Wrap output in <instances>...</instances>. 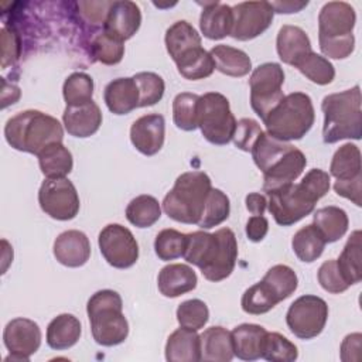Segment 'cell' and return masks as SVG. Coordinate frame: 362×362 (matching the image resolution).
Wrapping results in <instances>:
<instances>
[{
	"instance_id": "cell-1",
	"label": "cell",
	"mask_w": 362,
	"mask_h": 362,
	"mask_svg": "<svg viewBox=\"0 0 362 362\" xmlns=\"http://www.w3.org/2000/svg\"><path fill=\"white\" fill-rule=\"evenodd\" d=\"M197 266L209 281H221L230 276L238 259V242L232 229L221 228L215 233L195 230L187 233L182 256Z\"/></svg>"
},
{
	"instance_id": "cell-2",
	"label": "cell",
	"mask_w": 362,
	"mask_h": 362,
	"mask_svg": "<svg viewBox=\"0 0 362 362\" xmlns=\"http://www.w3.org/2000/svg\"><path fill=\"white\" fill-rule=\"evenodd\" d=\"M331 187V177L321 168L310 170L298 184H287L266 192L267 208L280 226H290L310 215Z\"/></svg>"
},
{
	"instance_id": "cell-3",
	"label": "cell",
	"mask_w": 362,
	"mask_h": 362,
	"mask_svg": "<svg viewBox=\"0 0 362 362\" xmlns=\"http://www.w3.org/2000/svg\"><path fill=\"white\" fill-rule=\"evenodd\" d=\"M4 136L13 148L38 156L47 146L62 143L64 130L54 116L28 109L7 120Z\"/></svg>"
},
{
	"instance_id": "cell-4",
	"label": "cell",
	"mask_w": 362,
	"mask_h": 362,
	"mask_svg": "<svg viewBox=\"0 0 362 362\" xmlns=\"http://www.w3.org/2000/svg\"><path fill=\"white\" fill-rule=\"evenodd\" d=\"M321 110L324 113V143L332 144L344 139H361L362 112L361 89L358 85L338 93L327 95L322 99Z\"/></svg>"
},
{
	"instance_id": "cell-5",
	"label": "cell",
	"mask_w": 362,
	"mask_h": 362,
	"mask_svg": "<svg viewBox=\"0 0 362 362\" xmlns=\"http://www.w3.org/2000/svg\"><path fill=\"white\" fill-rule=\"evenodd\" d=\"M356 23L354 7L346 1H328L318 14V42L321 52L334 59L349 57L355 48L352 34Z\"/></svg>"
},
{
	"instance_id": "cell-6",
	"label": "cell",
	"mask_w": 362,
	"mask_h": 362,
	"mask_svg": "<svg viewBox=\"0 0 362 362\" xmlns=\"http://www.w3.org/2000/svg\"><path fill=\"white\" fill-rule=\"evenodd\" d=\"M211 189V178L204 171L182 173L164 197L163 209L177 222L198 225Z\"/></svg>"
},
{
	"instance_id": "cell-7",
	"label": "cell",
	"mask_w": 362,
	"mask_h": 362,
	"mask_svg": "<svg viewBox=\"0 0 362 362\" xmlns=\"http://www.w3.org/2000/svg\"><path fill=\"white\" fill-rule=\"evenodd\" d=\"M92 337L96 344L115 346L129 335V322L123 314V301L113 290H99L86 305Z\"/></svg>"
},
{
	"instance_id": "cell-8",
	"label": "cell",
	"mask_w": 362,
	"mask_h": 362,
	"mask_svg": "<svg viewBox=\"0 0 362 362\" xmlns=\"http://www.w3.org/2000/svg\"><path fill=\"white\" fill-rule=\"evenodd\" d=\"M314 119L311 98L303 92H293L280 100L263 123L267 134L281 141H290L303 139L313 127Z\"/></svg>"
},
{
	"instance_id": "cell-9",
	"label": "cell",
	"mask_w": 362,
	"mask_h": 362,
	"mask_svg": "<svg viewBox=\"0 0 362 362\" xmlns=\"http://www.w3.org/2000/svg\"><path fill=\"white\" fill-rule=\"evenodd\" d=\"M197 124L209 143L216 146L228 144L236 127V119L228 98L219 92H206L199 96Z\"/></svg>"
},
{
	"instance_id": "cell-10",
	"label": "cell",
	"mask_w": 362,
	"mask_h": 362,
	"mask_svg": "<svg viewBox=\"0 0 362 362\" xmlns=\"http://www.w3.org/2000/svg\"><path fill=\"white\" fill-rule=\"evenodd\" d=\"M283 83L284 71L277 62H264L253 69L249 78L250 106L262 120L284 98L281 90Z\"/></svg>"
},
{
	"instance_id": "cell-11",
	"label": "cell",
	"mask_w": 362,
	"mask_h": 362,
	"mask_svg": "<svg viewBox=\"0 0 362 362\" xmlns=\"http://www.w3.org/2000/svg\"><path fill=\"white\" fill-rule=\"evenodd\" d=\"M328 320V305L325 300L314 294H305L291 303L286 314L288 329L300 339L318 337Z\"/></svg>"
},
{
	"instance_id": "cell-12",
	"label": "cell",
	"mask_w": 362,
	"mask_h": 362,
	"mask_svg": "<svg viewBox=\"0 0 362 362\" xmlns=\"http://www.w3.org/2000/svg\"><path fill=\"white\" fill-rule=\"evenodd\" d=\"M41 209L57 221L74 219L79 212V195L75 185L65 178H47L38 191Z\"/></svg>"
},
{
	"instance_id": "cell-13",
	"label": "cell",
	"mask_w": 362,
	"mask_h": 362,
	"mask_svg": "<svg viewBox=\"0 0 362 362\" xmlns=\"http://www.w3.org/2000/svg\"><path fill=\"white\" fill-rule=\"evenodd\" d=\"M105 260L116 269H129L139 259V245L133 233L120 223L106 225L98 238Z\"/></svg>"
},
{
	"instance_id": "cell-14",
	"label": "cell",
	"mask_w": 362,
	"mask_h": 362,
	"mask_svg": "<svg viewBox=\"0 0 362 362\" xmlns=\"http://www.w3.org/2000/svg\"><path fill=\"white\" fill-rule=\"evenodd\" d=\"M233 25L230 37L249 41L263 34L272 24L274 10L270 1H242L232 7Z\"/></svg>"
},
{
	"instance_id": "cell-15",
	"label": "cell",
	"mask_w": 362,
	"mask_h": 362,
	"mask_svg": "<svg viewBox=\"0 0 362 362\" xmlns=\"http://www.w3.org/2000/svg\"><path fill=\"white\" fill-rule=\"evenodd\" d=\"M3 341L10 351L6 361H28L41 345V329L33 320L18 317L7 322Z\"/></svg>"
},
{
	"instance_id": "cell-16",
	"label": "cell",
	"mask_w": 362,
	"mask_h": 362,
	"mask_svg": "<svg viewBox=\"0 0 362 362\" xmlns=\"http://www.w3.org/2000/svg\"><path fill=\"white\" fill-rule=\"evenodd\" d=\"M141 24V13L139 6L130 0L113 1L107 10L103 33L119 40L126 41L132 38Z\"/></svg>"
},
{
	"instance_id": "cell-17",
	"label": "cell",
	"mask_w": 362,
	"mask_h": 362,
	"mask_svg": "<svg viewBox=\"0 0 362 362\" xmlns=\"http://www.w3.org/2000/svg\"><path fill=\"white\" fill-rule=\"evenodd\" d=\"M165 136V122L158 113H150L139 117L130 127L132 144L144 156L157 154Z\"/></svg>"
},
{
	"instance_id": "cell-18",
	"label": "cell",
	"mask_w": 362,
	"mask_h": 362,
	"mask_svg": "<svg viewBox=\"0 0 362 362\" xmlns=\"http://www.w3.org/2000/svg\"><path fill=\"white\" fill-rule=\"evenodd\" d=\"M305 164L304 153L293 146L263 173V191L269 192L294 182L301 175Z\"/></svg>"
},
{
	"instance_id": "cell-19",
	"label": "cell",
	"mask_w": 362,
	"mask_h": 362,
	"mask_svg": "<svg viewBox=\"0 0 362 362\" xmlns=\"http://www.w3.org/2000/svg\"><path fill=\"white\" fill-rule=\"evenodd\" d=\"M55 259L66 267H81L90 257V243L81 230H65L54 242Z\"/></svg>"
},
{
	"instance_id": "cell-20",
	"label": "cell",
	"mask_w": 362,
	"mask_h": 362,
	"mask_svg": "<svg viewBox=\"0 0 362 362\" xmlns=\"http://www.w3.org/2000/svg\"><path fill=\"white\" fill-rule=\"evenodd\" d=\"M62 122L68 134L85 139L99 130L102 124V112L93 100L79 106H66L62 115Z\"/></svg>"
},
{
	"instance_id": "cell-21",
	"label": "cell",
	"mask_w": 362,
	"mask_h": 362,
	"mask_svg": "<svg viewBox=\"0 0 362 362\" xmlns=\"http://www.w3.org/2000/svg\"><path fill=\"white\" fill-rule=\"evenodd\" d=\"M198 279L192 267L182 263L164 266L157 277V286L164 297H180L197 287Z\"/></svg>"
},
{
	"instance_id": "cell-22",
	"label": "cell",
	"mask_w": 362,
	"mask_h": 362,
	"mask_svg": "<svg viewBox=\"0 0 362 362\" xmlns=\"http://www.w3.org/2000/svg\"><path fill=\"white\" fill-rule=\"evenodd\" d=\"M233 354L242 361H256L263 355L267 331L257 324H240L232 329Z\"/></svg>"
},
{
	"instance_id": "cell-23",
	"label": "cell",
	"mask_w": 362,
	"mask_h": 362,
	"mask_svg": "<svg viewBox=\"0 0 362 362\" xmlns=\"http://www.w3.org/2000/svg\"><path fill=\"white\" fill-rule=\"evenodd\" d=\"M103 99L112 113L127 115L139 107L140 93L133 78H117L106 85Z\"/></svg>"
},
{
	"instance_id": "cell-24",
	"label": "cell",
	"mask_w": 362,
	"mask_h": 362,
	"mask_svg": "<svg viewBox=\"0 0 362 362\" xmlns=\"http://www.w3.org/2000/svg\"><path fill=\"white\" fill-rule=\"evenodd\" d=\"M232 25L233 11L230 6L219 1H211L204 4L199 17V28L204 37L209 40H222L226 35H230Z\"/></svg>"
},
{
	"instance_id": "cell-25",
	"label": "cell",
	"mask_w": 362,
	"mask_h": 362,
	"mask_svg": "<svg viewBox=\"0 0 362 362\" xmlns=\"http://www.w3.org/2000/svg\"><path fill=\"white\" fill-rule=\"evenodd\" d=\"M276 49L279 58L287 64L294 66L298 59H301L305 54L311 52V41L305 31L297 25L286 24L279 30L276 40Z\"/></svg>"
},
{
	"instance_id": "cell-26",
	"label": "cell",
	"mask_w": 362,
	"mask_h": 362,
	"mask_svg": "<svg viewBox=\"0 0 362 362\" xmlns=\"http://www.w3.org/2000/svg\"><path fill=\"white\" fill-rule=\"evenodd\" d=\"M201 361L229 362L235 356L232 334L223 327H209L201 335Z\"/></svg>"
},
{
	"instance_id": "cell-27",
	"label": "cell",
	"mask_w": 362,
	"mask_h": 362,
	"mask_svg": "<svg viewBox=\"0 0 362 362\" xmlns=\"http://www.w3.org/2000/svg\"><path fill=\"white\" fill-rule=\"evenodd\" d=\"M165 359L170 362L201 361V339L197 331L184 327L175 329L167 339Z\"/></svg>"
},
{
	"instance_id": "cell-28",
	"label": "cell",
	"mask_w": 362,
	"mask_h": 362,
	"mask_svg": "<svg viewBox=\"0 0 362 362\" xmlns=\"http://www.w3.org/2000/svg\"><path fill=\"white\" fill-rule=\"evenodd\" d=\"M81 332L82 327L75 315L59 314L47 327V344L55 351H64L79 341Z\"/></svg>"
},
{
	"instance_id": "cell-29",
	"label": "cell",
	"mask_w": 362,
	"mask_h": 362,
	"mask_svg": "<svg viewBox=\"0 0 362 362\" xmlns=\"http://www.w3.org/2000/svg\"><path fill=\"white\" fill-rule=\"evenodd\" d=\"M209 54L215 62V69L223 75L240 78L247 75L252 69V61L249 55L239 48L219 44L212 47Z\"/></svg>"
},
{
	"instance_id": "cell-30",
	"label": "cell",
	"mask_w": 362,
	"mask_h": 362,
	"mask_svg": "<svg viewBox=\"0 0 362 362\" xmlns=\"http://www.w3.org/2000/svg\"><path fill=\"white\" fill-rule=\"evenodd\" d=\"M165 48L171 59L175 62L185 52L202 47L201 35L198 31L185 20L175 21L165 31Z\"/></svg>"
},
{
	"instance_id": "cell-31",
	"label": "cell",
	"mask_w": 362,
	"mask_h": 362,
	"mask_svg": "<svg viewBox=\"0 0 362 362\" xmlns=\"http://www.w3.org/2000/svg\"><path fill=\"white\" fill-rule=\"evenodd\" d=\"M38 164L45 178H65L74 167L71 151L62 143H52L38 154Z\"/></svg>"
},
{
	"instance_id": "cell-32",
	"label": "cell",
	"mask_w": 362,
	"mask_h": 362,
	"mask_svg": "<svg viewBox=\"0 0 362 362\" xmlns=\"http://www.w3.org/2000/svg\"><path fill=\"white\" fill-rule=\"evenodd\" d=\"M361 151L356 144L345 143L332 156L329 165V175L337 181H352L362 178Z\"/></svg>"
},
{
	"instance_id": "cell-33",
	"label": "cell",
	"mask_w": 362,
	"mask_h": 362,
	"mask_svg": "<svg viewBox=\"0 0 362 362\" xmlns=\"http://www.w3.org/2000/svg\"><path fill=\"white\" fill-rule=\"evenodd\" d=\"M314 225L321 232L327 243L339 240L348 230L349 219L342 208L329 205L315 211Z\"/></svg>"
},
{
	"instance_id": "cell-34",
	"label": "cell",
	"mask_w": 362,
	"mask_h": 362,
	"mask_svg": "<svg viewBox=\"0 0 362 362\" xmlns=\"http://www.w3.org/2000/svg\"><path fill=\"white\" fill-rule=\"evenodd\" d=\"M361 230H354L346 240L339 257L337 259V266L339 269L341 276L344 277L348 286L356 284L362 279L361 272Z\"/></svg>"
},
{
	"instance_id": "cell-35",
	"label": "cell",
	"mask_w": 362,
	"mask_h": 362,
	"mask_svg": "<svg viewBox=\"0 0 362 362\" xmlns=\"http://www.w3.org/2000/svg\"><path fill=\"white\" fill-rule=\"evenodd\" d=\"M325 243L327 242L322 238L321 232L317 229V226L314 223H310L294 233L291 247L301 262L311 263L322 255Z\"/></svg>"
},
{
	"instance_id": "cell-36",
	"label": "cell",
	"mask_w": 362,
	"mask_h": 362,
	"mask_svg": "<svg viewBox=\"0 0 362 362\" xmlns=\"http://www.w3.org/2000/svg\"><path fill=\"white\" fill-rule=\"evenodd\" d=\"M175 65L180 75L189 81L205 79L211 76L215 69V62L211 54L202 47L185 52L175 61Z\"/></svg>"
},
{
	"instance_id": "cell-37",
	"label": "cell",
	"mask_w": 362,
	"mask_h": 362,
	"mask_svg": "<svg viewBox=\"0 0 362 362\" xmlns=\"http://www.w3.org/2000/svg\"><path fill=\"white\" fill-rule=\"evenodd\" d=\"M160 216L161 206L158 201L147 194L133 198L126 208V218L136 228H148L154 225Z\"/></svg>"
},
{
	"instance_id": "cell-38",
	"label": "cell",
	"mask_w": 362,
	"mask_h": 362,
	"mask_svg": "<svg viewBox=\"0 0 362 362\" xmlns=\"http://www.w3.org/2000/svg\"><path fill=\"white\" fill-rule=\"evenodd\" d=\"M293 146L287 141L277 140L267 133H262L252 147L250 153L256 167L264 173L274 161H277L284 153H287Z\"/></svg>"
},
{
	"instance_id": "cell-39",
	"label": "cell",
	"mask_w": 362,
	"mask_h": 362,
	"mask_svg": "<svg viewBox=\"0 0 362 362\" xmlns=\"http://www.w3.org/2000/svg\"><path fill=\"white\" fill-rule=\"evenodd\" d=\"M280 303L277 296L269 287L266 281H259L250 286L242 296L240 305L242 310L252 315H260L270 311Z\"/></svg>"
},
{
	"instance_id": "cell-40",
	"label": "cell",
	"mask_w": 362,
	"mask_h": 362,
	"mask_svg": "<svg viewBox=\"0 0 362 362\" xmlns=\"http://www.w3.org/2000/svg\"><path fill=\"white\" fill-rule=\"evenodd\" d=\"M307 79L317 85H328L335 78V68L328 58L315 54L314 51L305 54L294 65Z\"/></svg>"
},
{
	"instance_id": "cell-41",
	"label": "cell",
	"mask_w": 362,
	"mask_h": 362,
	"mask_svg": "<svg viewBox=\"0 0 362 362\" xmlns=\"http://www.w3.org/2000/svg\"><path fill=\"white\" fill-rule=\"evenodd\" d=\"M229 212L230 204L228 195L218 188H212L206 198L205 208L198 222V226L202 229H211L214 226H218L228 219Z\"/></svg>"
},
{
	"instance_id": "cell-42",
	"label": "cell",
	"mask_w": 362,
	"mask_h": 362,
	"mask_svg": "<svg viewBox=\"0 0 362 362\" xmlns=\"http://www.w3.org/2000/svg\"><path fill=\"white\" fill-rule=\"evenodd\" d=\"M62 95L66 106H79L92 100L93 79L85 72L71 74L62 86Z\"/></svg>"
},
{
	"instance_id": "cell-43",
	"label": "cell",
	"mask_w": 362,
	"mask_h": 362,
	"mask_svg": "<svg viewBox=\"0 0 362 362\" xmlns=\"http://www.w3.org/2000/svg\"><path fill=\"white\" fill-rule=\"evenodd\" d=\"M199 96L189 92L178 93L173 100V120L174 124L184 130L192 132L198 127L197 124V109Z\"/></svg>"
},
{
	"instance_id": "cell-44",
	"label": "cell",
	"mask_w": 362,
	"mask_h": 362,
	"mask_svg": "<svg viewBox=\"0 0 362 362\" xmlns=\"http://www.w3.org/2000/svg\"><path fill=\"white\" fill-rule=\"evenodd\" d=\"M262 280L269 284L280 301L290 297L298 286L296 272L286 264H276L270 267Z\"/></svg>"
},
{
	"instance_id": "cell-45",
	"label": "cell",
	"mask_w": 362,
	"mask_h": 362,
	"mask_svg": "<svg viewBox=\"0 0 362 362\" xmlns=\"http://www.w3.org/2000/svg\"><path fill=\"white\" fill-rule=\"evenodd\" d=\"M187 243V233L175 229H163L154 240V252L160 260L168 262L184 256Z\"/></svg>"
},
{
	"instance_id": "cell-46",
	"label": "cell",
	"mask_w": 362,
	"mask_h": 362,
	"mask_svg": "<svg viewBox=\"0 0 362 362\" xmlns=\"http://www.w3.org/2000/svg\"><path fill=\"white\" fill-rule=\"evenodd\" d=\"M90 52L96 61L105 65H116L123 59L124 45L123 41H119L102 31L93 38Z\"/></svg>"
},
{
	"instance_id": "cell-47",
	"label": "cell",
	"mask_w": 362,
	"mask_h": 362,
	"mask_svg": "<svg viewBox=\"0 0 362 362\" xmlns=\"http://www.w3.org/2000/svg\"><path fill=\"white\" fill-rule=\"evenodd\" d=\"M298 356L297 346L279 332H269L266 335L263 355L270 362H293Z\"/></svg>"
},
{
	"instance_id": "cell-48",
	"label": "cell",
	"mask_w": 362,
	"mask_h": 362,
	"mask_svg": "<svg viewBox=\"0 0 362 362\" xmlns=\"http://www.w3.org/2000/svg\"><path fill=\"white\" fill-rule=\"evenodd\" d=\"M139 93H140V100H139V107H146V106H153L157 102L161 100L164 95V81L160 75L154 72H139L133 76Z\"/></svg>"
},
{
	"instance_id": "cell-49",
	"label": "cell",
	"mask_w": 362,
	"mask_h": 362,
	"mask_svg": "<svg viewBox=\"0 0 362 362\" xmlns=\"http://www.w3.org/2000/svg\"><path fill=\"white\" fill-rule=\"evenodd\" d=\"M209 320V310L202 300L192 298L182 301L177 308V321L181 327L198 331Z\"/></svg>"
},
{
	"instance_id": "cell-50",
	"label": "cell",
	"mask_w": 362,
	"mask_h": 362,
	"mask_svg": "<svg viewBox=\"0 0 362 362\" xmlns=\"http://www.w3.org/2000/svg\"><path fill=\"white\" fill-rule=\"evenodd\" d=\"M318 283L320 286L332 294L344 293L349 286L345 283L344 277L339 273V269L337 266V260L331 259L324 262L318 269Z\"/></svg>"
},
{
	"instance_id": "cell-51",
	"label": "cell",
	"mask_w": 362,
	"mask_h": 362,
	"mask_svg": "<svg viewBox=\"0 0 362 362\" xmlns=\"http://www.w3.org/2000/svg\"><path fill=\"white\" fill-rule=\"evenodd\" d=\"M262 133H263V130L256 120L243 117L239 122H236V127H235L232 140L238 148H240L243 151H250Z\"/></svg>"
},
{
	"instance_id": "cell-52",
	"label": "cell",
	"mask_w": 362,
	"mask_h": 362,
	"mask_svg": "<svg viewBox=\"0 0 362 362\" xmlns=\"http://www.w3.org/2000/svg\"><path fill=\"white\" fill-rule=\"evenodd\" d=\"M1 44H3V58H1V68L7 65H13L20 58L21 44L18 34L8 27L1 28Z\"/></svg>"
},
{
	"instance_id": "cell-53",
	"label": "cell",
	"mask_w": 362,
	"mask_h": 362,
	"mask_svg": "<svg viewBox=\"0 0 362 362\" xmlns=\"http://www.w3.org/2000/svg\"><path fill=\"white\" fill-rule=\"evenodd\" d=\"M113 1H79L76 6L82 10L81 16L85 21L90 24H102L105 23L109 7Z\"/></svg>"
},
{
	"instance_id": "cell-54",
	"label": "cell",
	"mask_w": 362,
	"mask_h": 362,
	"mask_svg": "<svg viewBox=\"0 0 362 362\" xmlns=\"http://www.w3.org/2000/svg\"><path fill=\"white\" fill-rule=\"evenodd\" d=\"M361 341H362V335L359 332L346 335L341 344V361L344 362L361 361Z\"/></svg>"
},
{
	"instance_id": "cell-55",
	"label": "cell",
	"mask_w": 362,
	"mask_h": 362,
	"mask_svg": "<svg viewBox=\"0 0 362 362\" xmlns=\"http://www.w3.org/2000/svg\"><path fill=\"white\" fill-rule=\"evenodd\" d=\"M361 181L362 178L352 181H335L334 189L339 197L351 199L356 206H361Z\"/></svg>"
},
{
	"instance_id": "cell-56",
	"label": "cell",
	"mask_w": 362,
	"mask_h": 362,
	"mask_svg": "<svg viewBox=\"0 0 362 362\" xmlns=\"http://www.w3.org/2000/svg\"><path fill=\"white\" fill-rule=\"evenodd\" d=\"M269 230V221L263 215H253L246 223V236L252 242H260L266 238Z\"/></svg>"
},
{
	"instance_id": "cell-57",
	"label": "cell",
	"mask_w": 362,
	"mask_h": 362,
	"mask_svg": "<svg viewBox=\"0 0 362 362\" xmlns=\"http://www.w3.org/2000/svg\"><path fill=\"white\" fill-rule=\"evenodd\" d=\"M245 204L247 211L253 215H263L267 208V197L260 192H250L246 195Z\"/></svg>"
},
{
	"instance_id": "cell-58",
	"label": "cell",
	"mask_w": 362,
	"mask_h": 362,
	"mask_svg": "<svg viewBox=\"0 0 362 362\" xmlns=\"http://www.w3.org/2000/svg\"><path fill=\"white\" fill-rule=\"evenodd\" d=\"M274 13H284V14H288V13H298L301 11L308 3L307 1H272L270 3Z\"/></svg>"
},
{
	"instance_id": "cell-59",
	"label": "cell",
	"mask_w": 362,
	"mask_h": 362,
	"mask_svg": "<svg viewBox=\"0 0 362 362\" xmlns=\"http://www.w3.org/2000/svg\"><path fill=\"white\" fill-rule=\"evenodd\" d=\"M1 245L4 247L3 249V272L1 273H6L8 263L13 260V247L8 245V242L6 239L1 240Z\"/></svg>"
}]
</instances>
